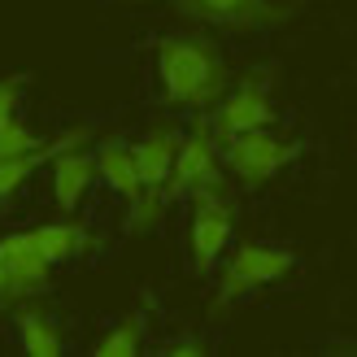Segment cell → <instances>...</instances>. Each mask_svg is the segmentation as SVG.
<instances>
[{"instance_id":"19","label":"cell","mask_w":357,"mask_h":357,"mask_svg":"<svg viewBox=\"0 0 357 357\" xmlns=\"http://www.w3.org/2000/svg\"><path fill=\"white\" fill-rule=\"evenodd\" d=\"M0 305H9V301H5V275H0Z\"/></svg>"},{"instance_id":"8","label":"cell","mask_w":357,"mask_h":357,"mask_svg":"<svg viewBox=\"0 0 357 357\" xmlns=\"http://www.w3.org/2000/svg\"><path fill=\"white\" fill-rule=\"evenodd\" d=\"M0 275H5V301H31L48 288L52 261L44 257L35 231H9L0 240Z\"/></svg>"},{"instance_id":"17","label":"cell","mask_w":357,"mask_h":357,"mask_svg":"<svg viewBox=\"0 0 357 357\" xmlns=\"http://www.w3.org/2000/svg\"><path fill=\"white\" fill-rule=\"evenodd\" d=\"M22 87H26V75H5L0 79V131L17 118V96H22Z\"/></svg>"},{"instance_id":"16","label":"cell","mask_w":357,"mask_h":357,"mask_svg":"<svg viewBox=\"0 0 357 357\" xmlns=\"http://www.w3.org/2000/svg\"><path fill=\"white\" fill-rule=\"evenodd\" d=\"M44 144V135H35L22 118H13L5 131H0V162H9V157H22L31 149H40Z\"/></svg>"},{"instance_id":"18","label":"cell","mask_w":357,"mask_h":357,"mask_svg":"<svg viewBox=\"0 0 357 357\" xmlns=\"http://www.w3.org/2000/svg\"><path fill=\"white\" fill-rule=\"evenodd\" d=\"M166 353H178V357L188 353V357H196V353H205V349H201V344H174V349H166Z\"/></svg>"},{"instance_id":"12","label":"cell","mask_w":357,"mask_h":357,"mask_svg":"<svg viewBox=\"0 0 357 357\" xmlns=\"http://www.w3.org/2000/svg\"><path fill=\"white\" fill-rule=\"evenodd\" d=\"M87 127H70L66 135H52V139H44L40 149H31V153H22V157H9V162H0V205L9 201V196L26 183V178L40 170V166H48L57 153H66V149H75V144H87Z\"/></svg>"},{"instance_id":"6","label":"cell","mask_w":357,"mask_h":357,"mask_svg":"<svg viewBox=\"0 0 357 357\" xmlns=\"http://www.w3.org/2000/svg\"><path fill=\"white\" fill-rule=\"evenodd\" d=\"M222 170H227L222 166V144H218V135H213L209 118H201L183 135V144H178L174 174H170V183H166V201H188L192 192L222 183Z\"/></svg>"},{"instance_id":"3","label":"cell","mask_w":357,"mask_h":357,"mask_svg":"<svg viewBox=\"0 0 357 357\" xmlns=\"http://www.w3.org/2000/svg\"><path fill=\"white\" fill-rule=\"evenodd\" d=\"M192 205V218H188V261H192V275H209L213 266L222 261L227 244H231V231H236V205L222 183L201 188L188 196Z\"/></svg>"},{"instance_id":"13","label":"cell","mask_w":357,"mask_h":357,"mask_svg":"<svg viewBox=\"0 0 357 357\" xmlns=\"http://www.w3.org/2000/svg\"><path fill=\"white\" fill-rule=\"evenodd\" d=\"M31 231H35V240H40L44 257H48L52 266L75 261L79 253H87V248H92V231H87L83 222H70V218H61V222H44V227H31Z\"/></svg>"},{"instance_id":"5","label":"cell","mask_w":357,"mask_h":357,"mask_svg":"<svg viewBox=\"0 0 357 357\" xmlns=\"http://www.w3.org/2000/svg\"><path fill=\"white\" fill-rule=\"evenodd\" d=\"M279 109H275V96H271V75H244L236 87H227L222 100L209 109V127L218 135V144L240 131H257V127H275Z\"/></svg>"},{"instance_id":"11","label":"cell","mask_w":357,"mask_h":357,"mask_svg":"<svg viewBox=\"0 0 357 357\" xmlns=\"http://www.w3.org/2000/svg\"><path fill=\"white\" fill-rule=\"evenodd\" d=\"M96 174H100L96 170V153H83V144H75V149H66V153L52 157V201H57V209L75 213Z\"/></svg>"},{"instance_id":"4","label":"cell","mask_w":357,"mask_h":357,"mask_svg":"<svg viewBox=\"0 0 357 357\" xmlns=\"http://www.w3.org/2000/svg\"><path fill=\"white\" fill-rule=\"evenodd\" d=\"M301 149H305L301 139H283L271 127H257V131H240V135L222 139V166L236 174L240 183L261 188V183H271L279 170H288L301 157Z\"/></svg>"},{"instance_id":"15","label":"cell","mask_w":357,"mask_h":357,"mask_svg":"<svg viewBox=\"0 0 357 357\" xmlns=\"http://www.w3.org/2000/svg\"><path fill=\"white\" fill-rule=\"evenodd\" d=\"M139 349H144V314L139 310L127 314V318H118V323L92 344L96 357H135Z\"/></svg>"},{"instance_id":"7","label":"cell","mask_w":357,"mask_h":357,"mask_svg":"<svg viewBox=\"0 0 357 357\" xmlns=\"http://www.w3.org/2000/svg\"><path fill=\"white\" fill-rule=\"evenodd\" d=\"M178 144H183V135H178L174 127H153L149 135H139L131 144V157L139 166V178H144V227H153L157 218H162V209L170 205L166 201V183L174 174V157H178Z\"/></svg>"},{"instance_id":"10","label":"cell","mask_w":357,"mask_h":357,"mask_svg":"<svg viewBox=\"0 0 357 357\" xmlns=\"http://www.w3.org/2000/svg\"><path fill=\"white\" fill-rule=\"evenodd\" d=\"M96 170L100 178L109 183L122 201H127V227L131 231H144V178H139V166L131 157V144H122V139H100L96 144Z\"/></svg>"},{"instance_id":"2","label":"cell","mask_w":357,"mask_h":357,"mask_svg":"<svg viewBox=\"0 0 357 357\" xmlns=\"http://www.w3.org/2000/svg\"><path fill=\"white\" fill-rule=\"evenodd\" d=\"M296 271V253L279 244H240L236 253L222 261L218 288H213V314H222L231 305H240L244 296H253L271 283L288 279Z\"/></svg>"},{"instance_id":"1","label":"cell","mask_w":357,"mask_h":357,"mask_svg":"<svg viewBox=\"0 0 357 357\" xmlns=\"http://www.w3.org/2000/svg\"><path fill=\"white\" fill-rule=\"evenodd\" d=\"M153 57H157L162 96L174 109L205 114L231 87L222 52H218V44H209L205 35H162V40L153 44Z\"/></svg>"},{"instance_id":"9","label":"cell","mask_w":357,"mask_h":357,"mask_svg":"<svg viewBox=\"0 0 357 357\" xmlns=\"http://www.w3.org/2000/svg\"><path fill=\"white\" fill-rule=\"evenodd\" d=\"M174 5L183 17H192V22L218 26V31H231V35L279 26L283 17H288V5H279V0H174Z\"/></svg>"},{"instance_id":"14","label":"cell","mask_w":357,"mask_h":357,"mask_svg":"<svg viewBox=\"0 0 357 357\" xmlns=\"http://www.w3.org/2000/svg\"><path fill=\"white\" fill-rule=\"evenodd\" d=\"M17 344H22L26 357H61V349H66L57 323H52L44 310H35V305L17 310Z\"/></svg>"}]
</instances>
